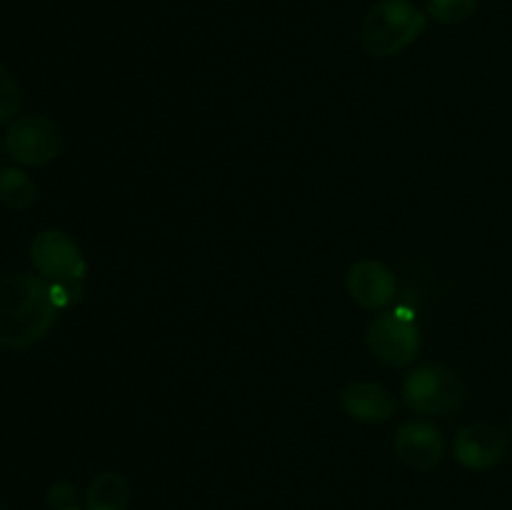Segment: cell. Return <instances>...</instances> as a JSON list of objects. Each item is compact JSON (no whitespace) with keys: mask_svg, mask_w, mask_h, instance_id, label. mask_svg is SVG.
<instances>
[{"mask_svg":"<svg viewBox=\"0 0 512 510\" xmlns=\"http://www.w3.org/2000/svg\"><path fill=\"white\" fill-rule=\"evenodd\" d=\"M60 308L40 275H0V348L25 350L53 330Z\"/></svg>","mask_w":512,"mask_h":510,"instance_id":"obj_1","label":"cell"},{"mask_svg":"<svg viewBox=\"0 0 512 510\" xmlns=\"http://www.w3.org/2000/svg\"><path fill=\"white\" fill-rule=\"evenodd\" d=\"M428 15L410 0H380L360 25V48L370 58H393L425 33Z\"/></svg>","mask_w":512,"mask_h":510,"instance_id":"obj_2","label":"cell"},{"mask_svg":"<svg viewBox=\"0 0 512 510\" xmlns=\"http://www.w3.org/2000/svg\"><path fill=\"white\" fill-rule=\"evenodd\" d=\"M463 378L443 363H425L410 370L403 383V400L413 413L428 418H448L465 403Z\"/></svg>","mask_w":512,"mask_h":510,"instance_id":"obj_3","label":"cell"},{"mask_svg":"<svg viewBox=\"0 0 512 510\" xmlns=\"http://www.w3.org/2000/svg\"><path fill=\"white\" fill-rule=\"evenodd\" d=\"M368 350L385 368H408L423 348V335L410 308L383 310L368 325Z\"/></svg>","mask_w":512,"mask_h":510,"instance_id":"obj_4","label":"cell"},{"mask_svg":"<svg viewBox=\"0 0 512 510\" xmlns=\"http://www.w3.org/2000/svg\"><path fill=\"white\" fill-rule=\"evenodd\" d=\"M3 145L13 163L43 168L63 150V128L45 115H23L8 125Z\"/></svg>","mask_w":512,"mask_h":510,"instance_id":"obj_5","label":"cell"},{"mask_svg":"<svg viewBox=\"0 0 512 510\" xmlns=\"http://www.w3.org/2000/svg\"><path fill=\"white\" fill-rule=\"evenodd\" d=\"M30 260L45 280H83L88 273L78 243L58 228L40 230L30 243Z\"/></svg>","mask_w":512,"mask_h":510,"instance_id":"obj_6","label":"cell"},{"mask_svg":"<svg viewBox=\"0 0 512 510\" xmlns=\"http://www.w3.org/2000/svg\"><path fill=\"white\" fill-rule=\"evenodd\" d=\"M453 455L463 468L488 470L508 455V435L493 423H468L455 435Z\"/></svg>","mask_w":512,"mask_h":510,"instance_id":"obj_7","label":"cell"},{"mask_svg":"<svg viewBox=\"0 0 512 510\" xmlns=\"http://www.w3.org/2000/svg\"><path fill=\"white\" fill-rule=\"evenodd\" d=\"M395 455L403 465L418 473H430L438 468L445 455L443 433L428 420H405L393 440Z\"/></svg>","mask_w":512,"mask_h":510,"instance_id":"obj_8","label":"cell"},{"mask_svg":"<svg viewBox=\"0 0 512 510\" xmlns=\"http://www.w3.org/2000/svg\"><path fill=\"white\" fill-rule=\"evenodd\" d=\"M348 293L360 308L380 310L388 308L398 298V280L395 273L380 260H358L348 270Z\"/></svg>","mask_w":512,"mask_h":510,"instance_id":"obj_9","label":"cell"},{"mask_svg":"<svg viewBox=\"0 0 512 510\" xmlns=\"http://www.w3.org/2000/svg\"><path fill=\"white\" fill-rule=\"evenodd\" d=\"M340 405L345 413L358 423H388L395 415V398L385 385L380 383H353L340 393Z\"/></svg>","mask_w":512,"mask_h":510,"instance_id":"obj_10","label":"cell"},{"mask_svg":"<svg viewBox=\"0 0 512 510\" xmlns=\"http://www.w3.org/2000/svg\"><path fill=\"white\" fill-rule=\"evenodd\" d=\"M130 485L118 470H103L85 490V510H128Z\"/></svg>","mask_w":512,"mask_h":510,"instance_id":"obj_11","label":"cell"},{"mask_svg":"<svg viewBox=\"0 0 512 510\" xmlns=\"http://www.w3.org/2000/svg\"><path fill=\"white\" fill-rule=\"evenodd\" d=\"M35 180L23 168H3L0 170V203L13 213H23L35 203Z\"/></svg>","mask_w":512,"mask_h":510,"instance_id":"obj_12","label":"cell"},{"mask_svg":"<svg viewBox=\"0 0 512 510\" xmlns=\"http://www.w3.org/2000/svg\"><path fill=\"white\" fill-rule=\"evenodd\" d=\"M475 10H478V0H428L425 5V15L443 25L465 23L473 18Z\"/></svg>","mask_w":512,"mask_h":510,"instance_id":"obj_13","label":"cell"},{"mask_svg":"<svg viewBox=\"0 0 512 510\" xmlns=\"http://www.w3.org/2000/svg\"><path fill=\"white\" fill-rule=\"evenodd\" d=\"M20 103H23L20 83L5 65H0V128L18 118Z\"/></svg>","mask_w":512,"mask_h":510,"instance_id":"obj_14","label":"cell"},{"mask_svg":"<svg viewBox=\"0 0 512 510\" xmlns=\"http://www.w3.org/2000/svg\"><path fill=\"white\" fill-rule=\"evenodd\" d=\"M48 508L50 510H80L78 490L68 480H58L48 490Z\"/></svg>","mask_w":512,"mask_h":510,"instance_id":"obj_15","label":"cell"},{"mask_svg":"<svg viewBox=\"0 0 512 510\" xmlns=\"http://www.w3.org/2000/svg\"><path fill=\"white\" fill-rule=\"evenodd\" d=\"M50 293H53L55 305L63 310L83 298V280H53V283H50Z\"/></svg>","mask_w":512,"mask_h":510,"instance_id":"obj_16","label":"cell"},{"mask_svg":"<svg viewBox=\"0 0 512 510\" xmlns=\"http://www.w3.org/2000/svg\"><path fill=\"white\" fill-rule=\"evenodd\" d=\"M0 158H3V145H0Z\"/></svg>","mask_w":512,"mask_h":510,"instance_id":"obj_17","label":"cell"},{"mask_svg":"<svg viewBox=\"0 0 512 510\" xmlns=\"http://www.w3.org/2000/svg\"><path fill=\"white\" fill-rule=\"evenodd\" d=\"M510 433H512V425H510Z\"/></svg>","mask_w":512,"mask_h":510,"instance_id":"obj_18","label":"cell"},{"mask_svg":"<svg viewBox=\"0 0 512 510\" xmlns=\"http://www.w3.org/2000/svg\"><path fill=\"white\" fill-rule=\"evenodd\" d=\"M0 510H3V505H0Z\"/></svg>","mask_w":512,"mask_h":510,"instance_id":"obj_19","label":"cell"}]
</instances>
